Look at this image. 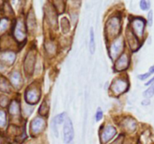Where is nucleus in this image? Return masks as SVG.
<instances>
[{
  "label": "nucleus",
  "instance_id": "1",
  "mask_svg": "<svg viewBox=\"0 0 154 144\" xmlns=\"http://www.w3.org/2000/svg\"><path fill=\"white\" fill-rule=\"evenodd\" d=\"M74 138V128L73 124L70 118H67L65 122L63 128V140L65 143H69L72 142Z\"/></svg>",
  "mask_w": 154,
  "mask_h": 144
},
{
  "label": "nucleus",
  "instance_id": "2",
  "mask_svg": "<svg viewBox=\"0 0 154 144\" xmlns=\"http://www.w3.org/2000/svg\"><path fill=\"white\" fill-rule=\"evenodd\" d=\"M133 32L137 36H142L144 28V20L141 18L134 19L132 24Z\"/></svg>",
  "mask_w": 154,
  "mask_h": 144
},
{
  "label": "nucleus",
  "instance_id": "3",
  "mask_svg": "<svg viewBox=\"0 0 154 144\" xmlns=\"http://www.w3.org/2000/svg\"><path fill=\"white\" fill-rule=\"evenodd\" d=\"M117 131L116 129L112 126H107L103 130V133L102 135V139L104 142H107L111 140L113 137L116 135Z\"/></svg>",
  "mask_w": 154,
  "mask_h": 144
},
{
  "label": "nucleus",
  "instance_id": "4",
  "mask_svg": "<svg viewBox=\"0 0 154 144\" xmlns=\"http://www.w3.org/2000/svg\"><path fill=\"white\" fill-rule=\"evenodd\" d=\"M128 64H129V58H128L126 54H123L120 57V58L116 62L115 68L117 70H122L126 69L127 68Z\"/></svg>",
  "mask_w": 154,
  "mask_h": 144
},
{
  "label": "nucleus",
  "instance_id": "5",
  "mask_svg": "<svg viewBox=\"0 0 154 144\" xmlns=\"http://www.w3.org/2000/svg\"><path fill=\"white\" fill-rule=\"evenodd\" d=\"M39 94H38L37 90L32 89V90H29L26 93V100L27 103L29 104H35L37 103V101L39 99Z\"/></svg>",
  "mask_w": 154,
  "mask_h": 144
},
{
  "label": "nucleus",
  "instance_id": "6",
  "mask_svg": "<svg viewBox=\"0 0 154 144\" xmlns=\"http://www.w3.org/2000/svg\"><path fill=\"white\" fill-rule=\"evenodd\" d=\"M45 126V122L42 118H35L33 120L31 123V129L32 131L35 134L40 133L42 130H43V128Z\"/></svg>",
  "mask_w": 154,
  "mask_h": 144
},
{
  "label": "nucleus",
  "instance_id": "7",
  "mask_svg": "<svg viewBox=\"0 0 154 144\" xmlns=\"http://www.w3.org/2000/svg\"><path fill=\"white\" fill-rule=\"evenodd\" d=\"M112 88L114 92H117V94L123 92L126 88V82L123 80H117L112 85Z\"/></svg>",
  "mask_w": 154,
  "mask_h": 144
},
{
  "label": "nucleus",
  "instance_id": "8",
  "mask_svg": "<svg viewBox=\"0 0 154 144\" xmlns=\"http://www.w3.org/2000/svg\"><path fill=\"white\" fill-rule=\"evenodd\" d=\"M89 47H90V52L91 54H94L96 50V43H95V34L93 28L92 27L90 31V44H89Z\"/></svg>",
  "mask_w": 154,
  "mask_h": 144
},
{
  "label": "nucleus",
  "instance_id": "9",
  "mask_svg": "<svg viewBox=\"0 0 154 144\" xmlns=\"http://www.w3.org/2000/svg\"><path fill=\"white\" fill-rule=\"evenodd\" d=\"M15 37L19 40H22L24 39L25 34H24L23 30H22V25H21V23L18 24L17 26L15 28Z\"/></svg>",
  "mask_w": 154,
  "mask_h": 144
},
{
  "label": "nucleus",
  "instance_id": "10",
  "mask_svg": "<svg viewBox=\"0 0 154 144\" xmlns=\"http://www.w3.org/2000/svg\"><path fill=\"white\" fill-rule=\"evenodd\" d=\"M2 61L10 62V63H13L14 60L15 59V55L13 52H6L5 54L2 53Z\"/></svg>",
  "mask_w": 154,
  "mask_h": 144
},
{
  "label": "nucleus",
  "instance_id": "11",
  "mask_svg": "<svg viewBox=\"0 0 154 144\" xmlns=\"http://www.w3.org/2000/svg\"><path fill=\"white\" fill-rule=\"evenodd\" d=\"M9 110H10L11 113L13 114V115H16V114L19 112V106H18L17 103L16 101L12 102Z\"/></svg>",
  "mask_w": 154,
  "mask_h": 144
},
{
  "label": "nucleus",
  "instance_id": "12",
  "mask_svg": "<svg viewBox=\"0 0 154 144\" xmlns=\"http://www.w3.org/2000/svg\"><path fill=\"white\" fill-rule=\"evenodd\" d=\"M154 94V82L143 93V95L145 98H151Z\"/></svg>",
  "mask_w": 154,
  "mask_h": 144
},
{
  "label": "nucleus",
  "instance_id": "13",
  "mask_svg": "<svg viewBox=\"0 0 154 144\" xmlns=\"http://www.w3.org/2000/svg\"><path fill=\"white\" fill-rule=\"evenodd\" d=\"M65 116H66V113L63 112V113L58 114L57 116H56L55 118H54V122L56 124H62L64 121Z\"/></svg>",
  "mask_w": 154,
  "mask_h": 144
},
{
  "label": "nucleus",
  "instance_id": "14",
  "mask_svg": "<svg viewBox=\"0 0 154 144\" xmlns=\"http://www.w3.org/2000/svg\"><path fill=\"white\" fill-rule=\"evenodd\" d=\"M20 76L18 73H14L11 76V82L13 84L16 86H17L20 84Z\"/></svg>",
  "mask_w": 154,
  "mask_h": 144
},
{
  "label": "nucleus",
  "instance_id": "15",
  "mask_svg": "<svg viewBox=\"0 0 154 144\" xmlns=\"http://www.w3.org/2000/svg\"><path fill=\"white\" fill-rule=\"evenodd\" d=\"M140 7L143 10H148L150 7V2L149 1H146V0H142L140 2Z\"/></svg>",
  "mask_w": 154,
  "mask_h": 144
},
{
  "label": "nucleus",
  "instance_id": "16",
  "mask_svg": "<svg viewBox=\"0 0 154 144\" xmlns=\"http://www.w3.org/2000/svg\"><path fill=\"white\" fill-rule=\"evenodd\" d=\"M49 111V108L47 106L45 101H44V103L42 104V106H41L40 110H39V112H40L42 115H46L48 113V112Z\"/></svg>",
  "mask_w": 154,
  "mask_h": 144
},
{
  "label": "nucleus",
  "instance_id": "17",
  "mask_svg": "<svg viewBox=\"0 0 154 144\" xmlns=\"http://www.w3.org/2000/svg\"><path fill=\"white\" fill-rule=\"evenodd\" d=\"M6 116L5 115V112L2 110H1L0 112V124H1L2 127H4L5 124L6 123Z\"/></svg>",
  "mask_w": 154,
  "mask_h": 144
},
{
  "label": "nucleus",
  "instance_id": "18",
  "mask_svg": "<svg viewBox=\"0 0 154 144\" xmlns=\"http://www.w3.org/2000/svg\"><path fill=\"white\" fill-rule=\"evenodd\" d=\"M147 24L150 26H151L153 24V11L152 10L149 11L148 14H147Z\"/></svg>",
  "mask_w": 154,
  "mask_h": 144
},
{
  "label": "nucleus",
  "instance_id": "19",
  "mask_svg": "<svg viewBox=\"0 0 154 144\" xmlns=\"http://www.w3.org/2000/svg\"><path fill=\"white\" fill-rule=\"evenodd\" d=\"M102 117H103V112L100 109H99L96 113V121H99V120L102 119Z\"/></svg>",
  "mask_w": 154,
  "mask_h": 144
},
{
  "label": "nucleus",
  "instance_id": "20",
  "mask_svg": "<svg viewBox=\"0 0 154 144\" xmlns=\"http://www.w3.org/2000/svg\"><path fill=\"white\" fill-rule=\"evenodd\" d=\"M150 74H151V73H150V72H148V73H146V74H140L138 75V79H140L141 80H144L147 79V78H148L149 76H150Z\"/></svg>",
  "mask_w": 154,
  "mask_h": 144
},
{
  "label": "nucleus",
  "instance_id": "21",
  "mask_svg": "<svg viewBox=\"0 0 154 144\" xmlns=\"http://www.w3.org/2000/svg\"><path fill=\"white\" fill-rule=\"evenodd\" d=\"M150 104V100H149V99H146V100H144L142 102H141V104L144 105V106H146V105H149Z\"/></svg>",
  "mask_w": 154,
  "mask_h": 144
},
{
  "label": "nucleus",
  "instance_id": "22",
  "mask_svg": "<svg viewBox=\"0 0 154 144\" xmlns=\"http://www.w3.org/2000/svg\"><path fill=\"white\" fill-rule=\"evenodd\" d=\"M154 82V76L153 78H152L151 80H150L148 81V82H147L145 83V86H149V85H150V84H153Z\"/></svg>",
  "mask_w": 154,
  "mask_h": 144
},
{
  "label": "nucleus",
  "instance_id": "23",
  "mask_svg": "<svg viewBox=\"0 0 154 144\" xmlns=\"http://www.w3.org/2000/svg\"><path fill=\"white\" fill-rule=\"evenodd\" d=\"M149 72L151 74L154 73V65L153 66H151V67L150 68V69H149Z\"/></svg>",
  "mask_w": 154,
  "mask_h": 144
}]
</instances>
